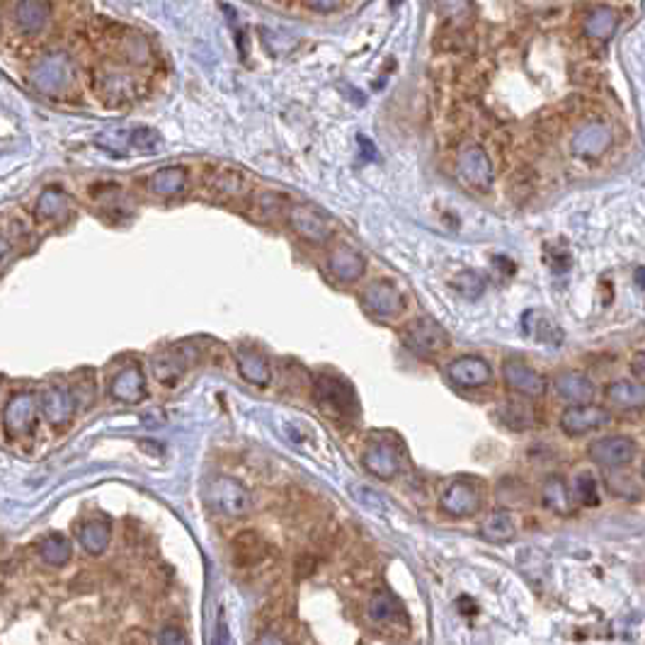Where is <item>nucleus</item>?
<instances>
[{"label":"nucleus","mask_w":645,"mask_h":645,"mask_svg":"<svg viewBox=\"0 0 645 645\" xmlns=\"http://www.w3.org/2000/svg\"><path fill=\"white\" fill-rule=\"evenodd\" d=\"M313 400L320 413L337 423H354L359 417L357 393L347 379L337 374H318L313 381Z\"/></svg>","instance_id":"f257e3e1"},{"label":"nucleus","mask_w":645,"mask_h":645,"mask_svg":"<svg viewBox=\"0 0 645 645\" xmlns=\"http://www.w3.org/2000/svg\"><path fill=\"white\" fill-rule=\"evenodd\" d=\"M32 85L40 90L41 95H61L71 88L76 80V64L71 56L61 51L41 56L40 61L32 66Z\"/></svg>","instance_id":"f03ea898"},{"label":"nucleus","mask_w":645,"mask_h":645,"mask_svg":"<svg viewBox=\"0 0 645 645\" xmlns=\"http://www.w3.org/2000/svg\"><path fill=\"white\" fill-rule=\"evenodd\" d=\"M403 343L413 354L423 359H437L439 354H444L452 347V340L437 320L427 318H415L410 320L403 330Z\"/></svg>","instance_id":"7ed1b4c3"},{"label":"nucleus","mask_w":645,"mask_h":645,"mask_svg":"<svg viewBox=\"0 0 645 645\" xmlns=\"http://www.w3.org/2000/svg\"><path fill=\"white\" fill-rule=\"evenodd\" d=\"M207 502L209 507L223 517H246L250 507H253V497L240 480L228 479V476H219L209 483L207 488Z\"/></svg>","instance_id":"20e7f679"},{"label":"nucleus","mask_w":645,"mask_h":645,"mask_svg":"<svg viewBox=\"0 0 645 645\" xmlns=\"http://www.w3.org/2000/svg\"><path fill=\"white\" fill-rule=\"evenodd\" d=\"M100 148L117 156L127 153H153L160 146V134L151 127H131V129H114L104 131L95 139Z\"/></svg>","instance_id":"39448f33"},{"label":"nucleus","mask_w":645,"mask_h":645,"mask_svg":"<svg viewBox=\"0 0 645 645\" xmlns=\"http://www.w3.org/2000/svg\"><path fill=\"white\" fill-rule=\"evenodd\" d=\"M456 173L463 183L469 184L470 190L486 194L493 187V163L488 158L486 148L479 144L463 146L459 156H456Z\"/></svg>","instance_id":"423d86ee"},{"label":"nucleus","mask_w":645,"mask_h":645,"mask_svg":"<svg viewBox=\"0 0 645 645\" xmlns=\"http://www.w3.org/2000/svg\"><path fill=\"white\" fill-rule=\"evenodd\" d=\"M362 306L376 318H399L406 311V296L390 279H376L362 291Z\"/></svg>","instance_id":"0eeeda50"},{"label":"nucleus","mask_w":645,"mask_h":645,"mask_svg":"<svg viewBox=\"0 0 645 645\" xmlns=\"http://www.w3.org/2000/svg\"><path fill=\"white\" fill-rule=\"evenodd\" d=\"M289 226L294 228L299 238L313 246H323L333 238V223L327 221L326 214H320L318 209L311 204H291L287 209Z\"/></svg>","instance_id":"6e6552de"},{"label":"nucleus","mask_w":645,"mask_h":645,"mask_svg":"<svg viewBox=\"0 0 645 645\" xmlns=\"http://www.w3.org/2000/svg\"><path fill=\"white\" fill-rule=\"evenodd\" d=\"M364 469L381 480H390L399 476L403 466V449L396 444L393 437H376L372 439L364 449Z\"/></svg>","instance_id":"1a4fd4ad"},{"label":"nucleus","mask_w":645,"mask_h":645,"mask_svg":"<svg viewBox=\"0 0 645 645\" xmlns=\"http://www.w3.org/2000/svg\"><path fill=\"white\" fill-rule=\"evenodd\" d=\"M439 507L452 517H470L483 507V495L473 480L456 479L439 495Z\"/></svg>","instance_id":"9d476101"},{"label":"nucleus","mask_w":645,"mask_h":645,"mask_svg":"<svg viewBox=\"0 0 645 645\" xmlns=\"http://www.w3.org/2000/svg\"><path fill=\"white\" fill-rule=\"evenodd\" d=\"M612 129L609 124L599 120H587L582 121L580 127L575 129V134L570 136V151L575 158L582 160H595L602 153L609 151L612 146Z\"/></svg>","instance_id":"9b49d317"},{"label":"nucleus","mask_w":645,"mask_h":645,"mask_svg":"<svg viewBox=\"0 0 645 645\" xmlns=\"http://www.w3.org/2000/svg\"><path fill=\"white\" fill-rule=\"evenodd\" d=\"M446 376L459 389H483L493 381V367L488 359L479 357V354H463V357L449 362Z\"/></svg>","instance_id":"f8f14e48"},{"label":"nucleus","mask_w":645,"mask_h":645,"mask_svg":"<svg viewBox=\"0 0 645 645\" xmlns=\"http://www.w3.org/2000/svg\"><path fill=\"white\" fill-rule=\"evenodd\" d=\"M590 459L602 469H623L633 461L638 446L631 437H602L590 444Z\"/></svg>","instance_id":"ddd939ff"},{"label":"nucleus","mask_w":645,"mask_h":645,"mask_svg":"<svg viewBox=\"0 0 645 645\" xmlns=\"http://www.w3.org/2000/svg\"><path fill=\"white\" fill-rule=\"evenodd\" d=\"M502 374H505V383L526 399H539L549 389V381L534 367H529L524 359H507L502 367Z\"/></svg>","instance_id":"4468645a"},{"label":"nucleus","mask_w":645,"mask_h":645,"mask_svg":"<svg viewBox=\"0 0 645 645\" xmlns=\"http://www.w3.org/2000/svg\"><path fill=\"white\" fill-rule=\"evenodd\" d=\"M612 423V415L606 413L605 408L592 406V403H582V406L568 408L566 413L560 415V430L566 434H585V432L602 430Z\"/></svg>","instance_id":"2eb2a0df"},{"label":"nucleus","mask_w":645,"mask_h":645,"mask_svg":"<svg viewBox=\"0 0 645 645\" xmlns=\"http://www.w3.org/2000/svg\"><path fill=\"white\" fill-rule=\"evenodd\" d=\"M327 272L333 274L340 284H354L359 279L364 277L367 272V260L364 255L354 250L352 246H335L327 255Z\"/></svg>","instance_id":"dca6fc26"},{"label":"nucleus","mask_w":645,"mask_h":645,"mask_svg":"<svg viewBox=\"0 0 645 645\" xmlns=\"http://www.w3.org/2000/svg\"><path fill=\"white\" fill-rule=\"evenodd\" d=\"M37 396L34 393H17L8 400L3 410V427L10 434H27L37 425Z\"/></svg>","instance_id":"f3484780"},{"label":"nucleus","mask_w":645,"mask_h":645,"mask_svg":"<svg viewBox=\"0 0 645 645\" xmlns=\"http://www.w3.org/2000/svg\"><path fill=\"white\" fill-rule=\"evenodd\" d=\"M553 390L558 393V399L568 400L573 406H582V403H592L595 399V383L587 374L582 372H560L553 379Z\"/></svg>","instance_id":"a211bd4d"},{"label":"nucleus","mask_w":645,"mask_h":645,"mask_svg":"<svg viewBox=\"0 0 645 645\" xmlns=\"http://www.w3.org/2000/svg\"><path fill=\"white\" fill-rule=\"evenodd\" d=\"M112 399H117L120 403H141L146 399V376L141 369L131 364V367L121 369L120 374L114 376L110 383Z\"/></svg>","instance_id":"6ab92c4d"},{"label":"nucleus","mask_w":645,"mask_h":645,"mask_svg":"<svg viewBox=\"0 0 645 645\" xmlns=\"http://www.w3.org/2000/svg\"><path fill=\"white\" fill-rule=\"evenodd\" d=\"M236 364H238L240 376L253 386H267L272 381V367L264 354L250 347H238L236 350Z\"/></svg>","instance_id":"aec40b11"},{"label":"nucleus","mask_w":645,"mask_h":645,"mask_svg":"<svg viewBox=\"0 0 645 645\" xmlns=\"http://www.w3.org/2000/svg\"><path fill=\"white\" fill-rule=\"evenodd\" d=\"M51 20V3L49 0H20L15 8V22L24 34H37Z\"/></svg>","instance_id":"412c9836"},{"label":"nucleus","mask_w":645,"mask_h":645,"mask_svg":"<svg viewBox=\"0 0 645 645\" xmlns=\"http://www.w3.org/2000/svg\"><path fill=\"white\" fill-rule=\"evenodd\" d=\"M270 553V546L257 532H243L233 542V560L238 568H253L263 563Z\"/></svg>","instance_id":"4be33fe9"},{"label":"nucleus","mask_w":645,"mask_h":645,"mask_svg":"<svg viewBox=\"0 0 645 645\" xmlns=\"http://www.w3.org/2000/svg\"><path fill=\"white\" fill-rule=\"evenodd\" d=\"M40 406L44 417H47L54 427L66 425L73 417V413H76V399L64 389H49L47 393L41 396Z\"/></svg>","instance_id":"5701e85b"},{"label":"nucleus","mask_w":645,"mask_h":645,"mask_svg":"<svg viewBox=\"0 0 645 645\" xmlns=\"http://www.w3.org/2000/svg\"><path fill=\"white\" fill-rule=\"evenodd\" d=\"M187 184V170L183 166H167L156 170L151 177H148V192H153L156 197H173V194H180Z\"/></svg>","instance_id":"b1692460"},{"label":"nucleus","mask_w":645,"mask_h":645,"mask_svg":"<svg viewBox=\"0 0 645 645\" xmlns=\"http://www.w3.org/2000/svg\"><path fill=\"white\" fill-rule=\"evenodd\" d=\"M606 400L623 410H641L645 408V383L614 381L605 389Z\"/></svg>","instance_id":"393cba45"},{"label":"nucleus","mask_w":645,"mask_h":645,"mask_svg":"<svg viewBox=\"0 0 645 645\" xmlns=\"http://www.w3.org/2000/svg\"><path fill=\"white\" fill-rule=\"evenodd\" d=\"M619 27V17L609 5H595L585 17V34L595 41H609Z\"/></svg>","instance_id":"a878e982"},{"label":"nucleus","mask_w":645,"mask_h":645,"mask_svg":"<svg viewBox=\"0 0 645 645\" xmlns=\"http://www.w3.org/2000/svg\"><path fill=\"white\" fill-rule=\"evenodd\" d=\"M522 327L526 335H532L534 340L546 345H560L563 343V333L553 320L543 311H526L522 316Z\"/></svg>","instance_id":"bb28decb"},{"label":"nucleus","mask_w":645,"mask_h":645,"mask_svg":"<svg viewBox=\"0 0 645 645\" xmlns=\"http://www.w3.org/2000/svg\"><path fill=\"white\" fill-rule=\"evenodd\" d=\"M543 505L549 507L551 512H556V515H568V512H573V490L568 486L566 480L560 479V476H551L546 483H543Z\"/></svg>","instance_id":"cd10ccee"},{"label":"nucleus","mask_w":645,"mask_h":645,"mask_svg":"<svg viewBox=\"0 0 645 645\" xmlns=\"http://www.w3.org/2000/svg\"><path fill=\"white\" fill-rule=\"evenodd\" d=\"M110 524L103 522V519H90V522H83L78 529V542L83 549L93 553V556H100L107 546H110Z\"/></svg>","instance_id":"c85d7f7f"},{"label":"nucleus","mask_w":645,"mask_h":645,"mask_svg":"<svg viewBox=\"0 0 645 645\" xmlns=\"http://www.w3.org/2000/svg\"><path fill=\"white\" fill-rule=\"evenodd\" d=\"M495 417H497V423L502 427H507L512 432H524L526 427H532L534 425V410L524 403H517V400H512V403H505L495 410Z\"/></svg>","instance_id":"c756f323"},{"label":"nucleus","mask_w":645,"mask_h":645,"mask_svg":"<svg viewBox=\"0 0 645 645\" xmlns=\"http://www.w3.org/2000/svg\"><path fill=\"white\" fill-rule=\"evenodd\" d=\"M68 211V194L61 187H47L37 200V216L41 221H58Z\"/></svg>","instance_id":"7c9ffc66"},{"label":"nucleus","mask_w":645,"mask_h":645,"mask_svg":"<svg viewBox=\"0 0 645 645\" xmlns=\"http://www.w3.org/2000/svg\"><path fill=\"white\" fill-rule=\"evenodd\" d=\"M369 619L374 623H396L403 619V609H400L399 599L389 595L386 590L376 592L372 602H369Z\"/></svg>","instance_id":"2f4dec72"},{"label":"nucleus","mask_w":645,"mask_h":645,"mask_svg":"<svg viewBox=\"0 0 645 645\" xmlns=\"http://www.w3.org/2000/svg\"><path fill=\"white\" fill-rule=\"evenodd\" d=\"M187 362L180 352H163L158 357H153V374L163 383H175L184 374Z\"/></svg>","instance_id":"473e14b6"},{"label":"nucleus","mask_w":645,"mask_h":645,"mask_svg":"<svg viewBox=\"0 0 645 645\" xmlns=\"http://www.w3.org/2000/svg\"><path fill=\"white\" fill-rule=\"evenodd\" d=\"M71 542L66 539V536L61 534H51L47 536L44 542L40 543V556L44 563H49V566H54V568H61L66 566L68 560H71Z\"/></svg>","instance_id":"72a5a7b5"},{"label":"nucleus","mask_w":645,"mask_h":645,"mask_svg":"<svg viewBox=\"0 0 645 645\" xmlns=\"http://www.w3.org/2000/svg\"><path fill=\"white\" fill-rule=\"evenodd\" d=\"M483 536L493 543L510 542L512 536H515V519H512L510 512L507 510L493 512V515L483 522Z\"/></svg>","instance_id":"f704fd0d"},{"label":"nucleus","mask_w":645,"mask_h":645,"mask_svg":"<svg viewBox=\"0 0 645 645\" xmlns=\"http://www.w3.org/2000/svg\"><path fill=\"white\" fill-rule=\"evenodd\" d=\"M570 490H573V500L582 507H597L599 505V486L597 479L592 476L590 470H580L578 476L570 483Z\"/></svg>","instance_id":"c9c22d12"},{"label":"nucleus","mask_w":645,"mask_h":645,"mask_svg":"<svg viewBox=\"0 0 645 645\" xmlns=\"http://www.w3.org/2000/svg\"><path fill=\"white\" fill-rule=\"evenodd\" d=\"M452 287L463 296V299H479L486 291V279L480 277L479 272L463 270L452 279Z\"/></svg>","instance_id":"e433bc0d"},{"label":"nucleus","mask_w":645,"mask_h":645,"mask_svg":"<svg viewBox=\"0 0 645 645\" xmlns=\"http://www.w3.org/2000/svg\"><path fill=\"white\" fill-rule=\"evenodd\" d=\"M240 175L238 173H216L214 175V192H223V194H236L240 190Z\"/></svg>","instance_id":"4c0bfd02"},{"label":"nucleus","mask_w":645,"mask_h":645,"mask_svg":"<svg viewBox=\"0 0 645 645\" xmlns=\"http://www.w3.org/2000/svg\"><path fill=\"white\" fill-rule=\"evenodd\" d=\"M546 263L551 264L553 272H566L570 267V253H568L566 247L549 246L546 247Z\"/></svg>","instance_id":"58836bf2"},{"label":"nucleus","mask_w":645,"mask_h":645,"mask_svg":"<svg viewBox=\"0 0 645 645\" xmlns=\"http://www.w3.org/2000/svg\"><path fill=\"white\" fill-rule=\"evenodd\" d=\"M158 645H190V638L180 626H166L158 633Z\"/></svg>","instance_id":"ea45409f"},{"label":"nucleus","mask_w":645,"mask_h":645,"mask_svg":"<svg viewBox=\"0 0 645 645\" xmlns=\"http://www.w3.org/2000/svg\"><path fill=\"white\" fill-rule=\"evenodd\" d=\"M216 645H233L231 629L226 623V612L219 609V616H216Z\"/></svg>","instance_id":"a19ab883"},{"label":"nucleus","mask_w":645,"mask_h":645,"mask_svg":"<svg viewBox=\"0 0 645 645\" xmlns=\"http://www.w3.org/2000/svg\"><path fill=\"white\" fill-rule=\"evenodd\" d=\"M306 5L316 13H335V10L343 5V0H303Z\"/></svg>","instance_id":"79ce46f5"},{"label":"nucleus","mask_w":645,"mask_h":645,"mask_svg":"<svg viewBox=\"0 0 645 645\" xmlns=\"http://www.w3.org/2000/svg\"><path fill=\"white\" fill-rule=\"evenodd\" d=\"M255 645H289L284 638L279 636V633H272V631H264V633H260L255 641Z\"/></svg>","instance_id":"37998d69"},{"label":"nucleus","mask_w":645,"mask_h":645,"mask_svg":"<svg viewBox=\"0 0 645 645\" xmlns=\"http://www.w3.org/2000/svg\"><path fill=\"white\" fill-rule=\"evenodd\" d=\"M631 372L641 379H645V350L638 352L636 357L631 359Z\"/></svg>","instance_id":"c03bdc74"},{"label":"nucleus","mask_w":645,"mask_h":645,"mask_svg":"<svg viewBox=\"0 0 645 645\" xmlns=\"http://www.w3.org/2000/svg\"><path fill=\"white\" fill-rule=\"evenodd\" d=\"M8 253H10V243L5 238H3V236H0V263H3L5 257H8Z\"/></svg>","instance_id":"a18cd8bd"},{"label":"nucleus","mask_w":645,"mask_h":645,"mask_svg":"<svg viewBox=\"0 0 645 645\" xmlns=\"http://www.w3.org/2000/svg\"><path fill=\"white\" fill-rule=\"evenodd\" d=\"M643 479H645V463H643Z\"/></svg>","instance_id":"49530a36"}]
</instances>
